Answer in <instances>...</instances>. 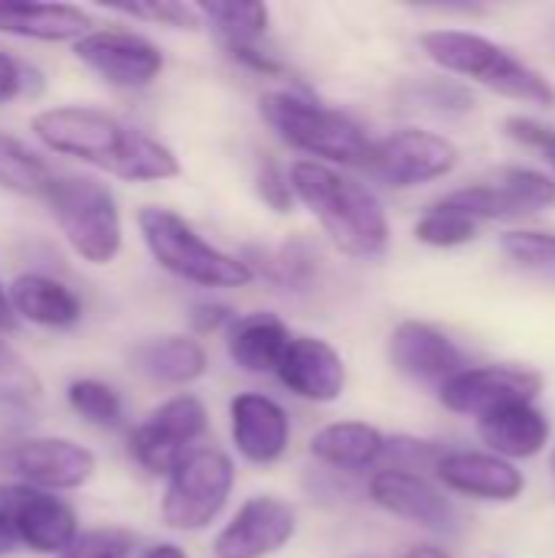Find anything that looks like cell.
Listing matches in <instances>:
<instances>
[{"label": "cell", "instance_id": "38", "mask_svg": "<svg viewBox=\"0 0 555 558\" xmlns=\"http://www.w3.org/2000/svg\"><path fill=\"white\" fill-rule=\"evenodd\" d=\"M419 101L422 105H432L438 111H468L474 105L471 92L461 88V85H455V82H435V85L429 82V85H422L419 88Z\"/></svg>", "mask_w": 555, "mask_h": 558}, {"label": "cell", "instance_id": "41", "mask_svg": "<svg viewBox=\"0 0 555 558\" xmlns=\"http://www.w3.org/2000/svg\"><path fill=\"white\" fill-rule=\"evenodd\" d=\"M229 52H232L236 62H245V65L258 69V72H265V75H278V72H281V65H278L275 59H268L265 52H258L255 46H229Z\"/></svg>", "mask_w": 555, "mask_h": 558}, {"label": "cell", "instance_id": "17", "mask_svg": "<svg viewBox=\"0 0 555 558\" xmlns=\"http://www.w3.org/2000/svg\"><path fill=\"white\" fill-rule=\"evenodd\" d=\"M370 497L379 510L419 523L425 530H438V533H451L455 530V507L448 504V497L432 487L425 477L409 474V471H379L370 481Z\"/></svg>", "mask_w": 555, "mask_h": 558}, {"label": "cell", "instance_id": "33", "mask_svg": "<svg viewBox=\"0 0 555 558\" xmlns=\"http://www.w3.org/2000/svg\"><path fill=\"white\" fill-rule=\"evenodd\" d=\"M69 405L75 415H82L85 422L98 425V428H118L121 425V399L111 386L98 383V379H75L69 386Z\"/></svg>", "mask_w": 555, "mask_h": 558}, {"label": "cell", "instance_id": "13", "mask_svg": "<svg viewBox=\"0 0 555 558\" xmlns=\"http://www.w3.org/2000/svg\"><path fill=\"white\" fill-rule=\"evenodd\" d=\"M0 510L13 526L16 543L39 556H62L79 536L75 513L56 494L16 484L0 490Z\"/></svg>", "mask_w": 555, "mask_h": 558}, {"label": "cell", "instance_id": "40", "mask_svg": "<svg viewBox=\"0 0 555 558\" xmlns=\"http://www.w3.org/2000/svg\"><path fill=\"white\" fill-rule=\"evenodd\" d=\"M229 320H232V311L222 307V304H196L193 314H190V324H193L200 333H213V330H219V327L229 324Z\"/></svg>", "mask_w": 555, "mask_h": 558}, {"label": "cell", "instance_id": "2", "mask_svg": "<svg viewBox=\"0 0 555 558\" xmlns=\"http://www.w3.org/2000/svg\"><path fill=\"white\" fill-rule=\"evenodd\" d=\"M294 199H301L321 222L327 239L350 258H376L389 245V219L370 186L340 170L298 160L288 173Z\"/></svg>", "mask_w": 555, "mask_h": 558}, {"label": "cell", "instance_id": "12", "mask_svg": "<svg viewBox=\"0 0 555 558\" xmlns=\"http://www.w3.org/2000/svg\"><path fill=\"white\" fill-rule=\"evenodd\" d=\"M75 56L114 88H147L164 72L160 46L131 29H88Z\"/></svg>", "mask_w": 555, "mask_h": 558}, {"label": "cell", "instance_id": "18", "mask_svg": "<svg viewBox=\"0 0 555 558\" xmlns=\"http://www.w3.org/2000/svg\"><path fill=\"white\" fill-rule=\"evenodd\" d=\"M435 471L448 490L491 504H510L527 487V477L510 461L484 451H448L442 454Z\"/></svg>", "mask_w": 555, "mask_h": 558}, {"label": "cell", "instance_id": "30", "mask_svg": "<svg viewBox=\"0 0 555 558\" xmlns=\"http://www.w3.org/2000/svg\"><path fill=\"white\" fill-rule=\"evenodd\" d=\"M36 399H39L36 373L20 360V353L3 340V330H0V409L3 412H33Z\"/></svg>", "mask_w": 555, "mask_h": 558}, {"label": "cell", "instance_id": "32", "mask_svg": "<svg viewBox=\"0 0 555 558\" xmlns=\"http://www.w3.org/2000/svg\"><path fill=\"white\" fill-rule=\"evenodd\" d=\"M128 451L131 458L154 477H170L177 471V464L190 454L186 448H180L177 441H170L164 432H157L150 422H141L134 432H131V441H128Z\"/></svg>", "mask_w": 555, "mask_h": 558}, {"label": "cell", "instance_id": "21", "mask_svg": "<svg viewBox=\"0 0 555 558\" xmlns=\"http://www.w3.org/2000/svg\"><path fill=\"white\" fill-rule=\"evenodd\" d=\"M92 26V16L69 3H33V0H0V33L39 39V43H65L82 39Z\"/></svg>", "mask_w": 555, "mask_h": 558}, {"label": "cell", "instance_id": "36", "mask_svg": "<svg viewBox=\"0 0 555 558\" xmlns=\"http://www.w3.org/2000/svg\"><path fill=\"white\" fill-rule=\"evenodd\" d=\"M258 196L275 209V213H288L291 203H294V193H291V183H288V173L278 167V163H262L258 170Z\"/></svg>", "mask_w": 555, "mask_h": 558}, {"label": "cell", "instance_id": "4", "mask_svg": "<svg viewBox=\"0 0 555 558\" xmlns=\"http://www.w3.org/2000/svg\"><path fill=\"white\" fill-rule=\"evenodd\" d=\"M137 226L154 262L180 281L200 288H245L255 278L245 258L209 245L183 216L170 209L144 206L137 213Z\"/></svg>", "mask_w": 555, "mask_h": 558}, {"label": "cell", "instance_id": "22", "mask_svg": "<svg viewBox=\"0 0 555 558\" xmlns=\"http://www.w3.org/2000/svg\"><path fill=\"white\" fill-rule=\"evenodd\" d=\"M288 343H291L288 324L281 317H275V314H265V311L236 317L232 330H229V340H226L229 360L242 373H252V376L275 373Z\"/></svg>", "mask_w": 555, "mask_h": 558}, {"label": "cell", "instance_id": "1", "mask_svg": "<svg viewBox=\"0 0 555 558\" xmlns=\"http://www.w3.org/2000/svg\"><path fill=\"white\" fill-rule=\"evenodd\" d=\"M33 134L52 154L75 157L128 183H157L180 173V160L167 144L98 108H46L33 118Z\"/></svg>", "mask_w": 555, "mask_h": 558}, {"label": "cell", "instance_id": "27", "mask_svg": "<svg viewBox=\"0 0 555 558\" xmlns=\"http://www.w3.org/2000/svg\"><path fill=\"white\" fill-rule=\"evenodd\" d=\"M200 20H209L226 46H255V39L268 29V7L265 3H196Z\"/></svg>", "mask_w": 555, "mask_h": 558}, {"label": "cell", "instance_id": "24", "mask_svg": "<svg viewBox=\"0 0 555 558\" xmlns=\"http://www.w3.org/2000/svg\"><path fill=\"white\" fill-rule=\"evenodd\" d=\"M386 451V438L379 428L366 422H334L311 438V454L337 471H363L373 468Z\"/></svg>", "mask_w": 555, "mask_h": 558}, {"label": "cell", "instance_id": "8", "mask_svg": "<svg viewBox=\"0 0 555 558\" xmlns=\"http://www.w3.org/2000/svg\"><path fill=\"white\" fill-rule=\"evenodd\" d=\"M366 167L386 186L406 190V186H419V183L448 177L458 167V147L435 131L406 128V131H396V134L383 137L379 144H373Z\"/></svg>", "mask_w": 555, "mask_h": 558}, {"label": "cell", "instance_id": "29", "mask_svg": "<svg viewBox=\"0 0 555 558\" xmlns=\"http://www.w3.org/2000/svg\"><path fill=\"white\" fill-rule=\"evenodd\" d=\"M478 229H481V222H474L471 216H464L438 199L415 222V239L432 248H458V245H468L471 239H478Z\"/></svg>", "mask_w": 555, "mask_h": 558}, {"label": "cell", "instance_id": "11", "mask_svg": "<svg viewBox=\"0 0 555 558\" xmlns=\"http://www.w3.org/2000/svg\"><path fill=\"white\" fill-rule=\"evenodd\" d=\"M0 468L16 474L26 487L56 494L79 490L95 474V454L69 438H29L0 454Z\"/></svg>", "mask_w": 555, "mask_h": 558}, {"label": "cell", "instance_id": "34", "mask_svg": "<svg viewBox=\"0 0 555 558\" xmlns=\"http://www.w3.org/2000/svg\"><path fill=\"white\" fill-rule=\"evenodd\" d=\"M131 536L121 530H88L72 539V546L59 558H128Z\"/></svg>", "mask_w": 555, "mask_h": 558}, {"label": "cell", "instance_id": "28", "mask_svg": "<svg viewBox=\"0 0 555 558\" xmlns=\"http://www.w3.org/2000/svg\"><path fill=\"white\" fill-rule=\"evenodd\" d=\"M504 255L527 271L536 281L555 284V235L553 232H530V229H514L500 235Z\"/></svg>", "mask_w": 555, "mask_h": 558}, {"label": "cell", "instance_id": "15", "mask_svg": "<svg viewBox=\"0 0 555 558\" xmlns=\"http://www.w3.org/2000/svg\"><path fill=\"white\" fill-rule=\"evenodd\" d=\"M275 373L285 389L317 405L337 402L347 386L343 356L321 337H291Z\"/></svg>", "mask_w": 555, "mask_h": 558}, {"label": "cell", "instance_id": "26", "mask_svg": "<svg viewBox=\"0 0 555 558\" xmlns=\"http://www.w3.org/2000/svg\"><path fill=\"white\" fill-rule=\"evenodd\" d=\"M52 177L56 173L49 170V163L43 157H36L23 141L0 131V186L3 190L43 199Z\"/></svg>", "mask_w": 555, "mask_h": 558}, {"label": "cell", "instance_id": "3", "mask_svg": "<svg viewBox=\"0 0 555 558\" xmlns=\"http://www.w3.org/2000/svg\"><path fill=\"white\" fill-rule=\"evenodd\" d=\"M419 43L435 65L455 75H468L504 98L533 101L543 108L555 105L553 82L487 36L468 29H429L419 36Z\"/></svg>", "mask_w": 555, "mask_h": 558}, {"label": "cell", "instance_id": "10", "mask_svg": "<svg viewBox=\"0 0 555 558\" xmlns=\"http://www.w3.org/2000/svg\"><path fill=\"white\" fill-rule=\"evenodd\" d=\"M543 392V379L533 369L523 366H464L458 376L442 383V405L458 412V415H487L504 405H520V402H536Z\"/></svg>", "mask_w": 555, "mask_h": 558}, {"label": "cell", "instance_id": "20", "mask_svg": "<svg viewBox=\"0 0 555 558\" xmlns=\"http://www.w3.org/2000/svg\"><path fill=\"white\" fill-rule=\"evenodd\" d=\"M478 435L504 461L536 458L550 441V418L533 402L504 405L478 418Z\"/></svg>", "mask_w": 555, "mask_h": 558}, {"label": "cell", "instance_id": "25", "mask_svg": "<svg viewBox=\"0 0 555 558\" xmlns=\"http://www.w3.org/2000/svg\"><path fill=\"white\" fill-rule=\"evenodd\" d=\"M131 366L164 386H190L206 373V350L193 337H160L131 353Z\"/></svg>", "mask_w": 555, "mask_h": 558}, {"label": "cell", "instance_id": "14", "mask_svg": "<svg viewBox=\"0 0 555 558\" xmlns=\"http://www.w3.org/2000/svg\"><path fill=\"white\" fill-rule=\"evenodd\" d=\"M298 513L288 500L262 494L239 507V513L216 536V558H268L294 539Z\"/></svg>", "mask_w": 555, "mask_h": 558}, {"label": "cell", "instance_id": "39", "mask_svg": "<svg viewBox=\"0 0 555 558\" xmlns=\"http://www.w3.org/2000/svg\"><path fill=\"white\" fill-rule=\"evenodd\" d=\"M23 88H26V65L0 52V105L13 101Z\"/></svg>", "mask_w": 555, "mask_h": 558}, {"label": "cell", "instance_id": "23", "mask_svg": "<svg viewBox=\"0 0 555 558\" xmlns=\"http://www.w3.org/2000/svg\"><path fill=\"white\" fill-rule=\"evenodd\" d=\"M7 301L13 314L26 317L36 327L65 330L82 317V301L72 294V288L49 275H20L7 291Z\"/></svg>", "mask_w": 555, "mask_h": 558}, {"label": "cell", "instance_id": "16", "mask_svg": "<svg viewBox=\"0 0 555 558\" xmlns=\"http://www.w3.org/2000/svg\"><path fill=\"white\" fill-rule=\"evenodd\" d=\"M229 428L236 451L252 464H275L291 441L288 412L258 392H242L229 405Z\"/></svg>", "mask_w": 555, "mask_h": 558}, {"label": "cell", "instance_id": "35", "mask_svg": "<svg viewBox=\"0 0 555 558\" xmlns=\"http://www.w3.org/2000/svg\"><path fill=\"white\" fill-rule=\"evenodd\" d=\"M118 13H128L134 20H150V23H164L173 29H196L200 26V13L186 3H173V0H150V3H124L114 7Z\"/></svg>", "mask_w": 555, "mask_h": 558}, {"label": "cell", "instance_id": "5", "mask_svg": "<svg viewBox=\"0 0 555 558\" xmlns=\"http://www.w3.org/2000/svg\"><path fill=\"white\" fill-rule=\"evenodd\" d=\"M258 105H262V118L272 124V131L285 144H291L311 157L343 163V167L370 163L373 141L343 111L324 108L294 92H268V95H262Z\"/></svg>", "mask_w": 555, "mask_h": 558}, {"label": "cell", "instance_id": "6", "mask_svg": "<svg viewBox=\"0 0 555 558\" xmlns=\"http://www.w3.org/2000/svg\"><path fill=\"white\" fill-rule=\"evenodd\" d=\"M49 213L72 245V252L92 265H108L121 252V213L111 190L98 177L62 173L52 177L46 196Z\"/></svg>", "mask_w": 555, "mask_h": 558}, {"label": "cell", "instance_id": "19", "mask_svg": "<svg viewBox=\"0 0 555 558\" xmlns=\"http://www.w3.org/2000/svg\"><path fill=\"white\" fill-rule=\"evenodd\" d=\"M389 360L415 383H448L464 369V353L455 347V340L419 320H406L393 330Z\"/></svg>", "mask_w": 555, "mask_h": 558}, {"label": "cell", "instance_id": "9", "mask_svg": "<svg viewBox=\"0 0 555 558\" xmlns=\"http://www.w3.org/2000/svg\"><path fill=\"white\" fill-rule=\"evenodd\" d=\"M445 206L471 216L474 222L484 219H517V216H533L555 203V183L546 173L510 167L500 170L494 180L461 186L442 199Z\"/></svg>", "mask_w": 555, "mask_h": 558}, {"label": "cell", "instance_id": "44", "mask_svg": "<svg viewBox=\"0 0 555 558\" xmlns=\"http://www.w3.org/2000/svg\"><path fill=\"white\" fill-rule=\"evenodd\" d=\"M402 558H451L445 549H438V546H415V549H409Z\"/></svg>", "mask_w": 555, "mask_h": 558}, {"label": "cell", "instance_id": "31", "mask_svg": "<svg viewBox=\"0 0 555 558\" xmlns=\"http://www.w3.org/2000/svg\"><path fill=\"white\" fill-rule=\"evenodd\" d=\"M157 432H164L170 441H177L180 448L190 451V445L206 432V409L196 396H173L167 399L150 418H147Z\"/></svg>", "mask_w": 555, "mask_h": 558}, {"label": "cell", "instance_id": "7", "mask_svg": "<svg viewBox=\"0 0 555 558\" xmlns=\"http://www.w3.org/2000/svg\"><path fill=\"white\" fill-rule=\"evenodd\" d=\"M236 484V468L229 454L219 448H196L190 451L177 471L170 474L160 517L177 533H200L206 530L229 504Z\"/></svg>", "mask_w": 555, "mask_h": 558}, {"label": "cell", "instance_id": "43", "mask_svg": "<svg viewBox=\"0 0 555 558\" xmlns=\"http://www.w3.org/2000/svg\"><path fill=\"white\" fill-rule=\"evenodd\" d=\"M141 558H186V553L173 543H160V546H150Z\"/></svg>", "mask_w": 555, "mask_h": 558}, {"label": "cell", "instance_id": "45", "mask_svg": "<svg viewBox=\"0 0 555 558\" xmlns=\"http://www.w3.org/2000/svg\"><path fill=\"white\" fill-rule=\"evenodd\" d=\"M13 327V311H10V301H7V291L0 284V330H10Z\"/></svg>", "mask_w": 555, "mask_h": 558}, {"label": "cell", "instance_id": "37", "mask_svg": "<svg viewBox=\"0 0 555 558\" xmlns=\"http://www.w3.org/2000/svg\"><path fill=\"white\" fill-rule=\"evenodd\" d=\"M507 134L533 150H543L546 160L555 167V128L540 124L533 118H507Z\"/></svg>", "mask_w": 555, "mask_h": 558}, {"label": "cell", "instance_id": "42", "mask_svg": "<svg viewBox=\"0 0 555 558\" xmlns=\"http://www.w3.org/2000/svg\"><path fill=\"white\" fill-rule=\"evenodd\" d=\"M13 549H16V536H13L10 520H7V517H3V510H0V558H7Z\"/></svg>", "mask_w": 555, "mask_h": 558}]
</instances>
